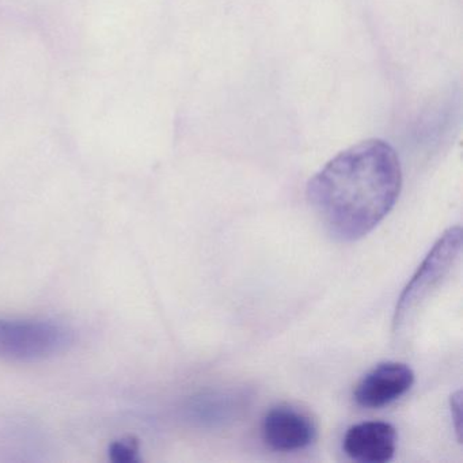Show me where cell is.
<instances>
[{"mask_svg":"<svg viewBox=\"0 0 463 463\" xmlns=\"http://www.w3.org/2000/svg\"><path fill=\"white\" fill-rule=\"evenodd\" d=\"M402 185L400 159L381 139L341 151L307 185V200L330 235L344 242L370 234L392 210Z\"/></svg>","mask_w":463,"mask_h":463,"instance_id":"6da1fadb","label":"cell"},{"mask_svg":"<svg viewBox=\"0 0 463 463\" xmlns=\"http://www.w3.org/2000/svg\"><path fill=\"white\" fill-rule=\"evenodd\" d=\"M462 250V229L452 227L444 232L436 242L416 275L409 281L401 295L394 317L395 332H401L411 318L416 316L419 307L430 297L433 291L443 283L454 268Z\"/></svg>","mask_w":463,"mask_h":463,"instance_id":"7a4b0ae2","label":"cell"},{"mask_svg":"<svg viewBox=\"0 0 463 463\" xmlns=\"http://www.w3.org/2000/svg\"><path fill=\"white\" fill-rule=\"evenodd\" d=\"M72 343V332L55 321L0 319V357L36 362L63 352Z\"/></svg>","mask_w":463,"mask_h":463,"instance_id":"3957f363","label":"cell"},{"mask_svg":"<svg viewBox=\"0 0 463 463\" xmlns=\"http://www.w3.org/2000/svg\"><path fill=\"white\" fill-rule=\"evenodd\" d=\"M261 435L265 444L275 451H298L316 440L317 425L302 409L278 405L265 414Z\"/></svg>","mask_w":463,"mask_h":463,"instance_id":"277c9868","label":"cell"},{"mask_svg":"<svg viewBox=\"0 0 463 463\" xmlns=\"http://www.w3.org/2000/svg\"><path fill=\"white\" fill-rule=\"evenodd\" d=\"M414 373L403 363L376 365L357 383L354 398L362 408L378 409L394 402L413 386Z\"/></svg>","mask_w":463,"mask_h":463,"instance_id":"5b68a950","label":"cell"},{"mask_svg":"<svg viewBox=\"0 0 463 463\" xmlns=\"http://www.w3.org/2000/svg\"><path fill=\"white\" fill-rule=\"evenodd\" d=\"M397 446V432L383 421H367L346 430L344 451L349 458L363 463L389 462Z\"/></svg>","mask_w":463,"mask_h":463,"instance_id":"8992f818","label":"cell"},{"mask_svg":"<svg viewBox=\"0 0 463 463\" xmlns=\"http://www.w3.org/2000/svg\"><path fill=\"white\" fill-rule=\"evenodd\" d=\"M139 441L135 438H124L109 446V459L115 463L140 462Z\"/></svg>","mask_w":463,"mask_h":463,"instance_id":"52a82bcc","label":"cell"},{"mask_svg":"<svg viewBox=\"0 0 463 463\" xmlns=\"http://www.w3.org/2000/svg\"><path fill=\"white\" fill-rule=\"evenodd\" d=\"M451 409L454 411H457V414L455 416H452V419L455 420V428H457V432L459 433L462 432L460 430V408H462V400H460V392H458L457 394L454 395V397H451Z\"/></svg>","mask_w":463,"mask_h":463,"instance_id":"ba28073f","label":"cell"}]
</instances>
